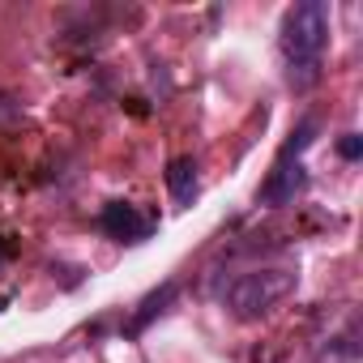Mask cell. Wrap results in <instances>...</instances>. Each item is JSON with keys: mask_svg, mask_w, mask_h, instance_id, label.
Instances as JSON below:
<instances>
[{"mask_svg": "<svg viewBox=\"0 0 363 363\" xmlns=\"http://www.w3.org/2000/svg\"><path fill=\"white\" fill-rule=\"evenodd\" d=\"M329 48V5L325 0H299L282 18V60H286V82L295 90L316 86L320 60Z\"/></svg>", "mask_w": 363, "mask_h": 363, "instance_id": "cell-1", "label": "cell"}, {"mask_svg": "<svg viewBox=\"0 0 363 363\" xmlns=\"http://www.w3.org/2000/svg\"><path fill=\"white\" fill-rule=\"evenodd\" d=\"M295 286H299V274H295L291 265H265V269H252V274H244V278L231 282L227 308H231L235 320L248 325V320L269 316L282 299H291Z\"/></svg>", "mask_w": 363, "mask_h": 363, "instance_id": "cell-2", "label": "cell"}, {"mask_svg": "<svg viewBox=\"0 0 363 363\" xmlns=\"http://www.w3.org/2000/svg\"><path fill=\"white\" fill-rule=\"evenodd\" d=\"M303 189H308V171H303V162H286V158H278L274 171L265 175L261 193H257V206H265V210H282V206H291Z\"/></svg>", "mask_w": 363, "mask_h": 363, "instance_id": "cell-3", "label": "cell"}, {"mask_svg": "<svg viewBox=\"0 0 363 363\" xmlns=\"http://www.w3.org/2000/svg\"><path fill=\"white\" fill-rule=\"evenodd\" d=\"M99 227H103L111 240H120V244H141V240L150 235V218H145L133 201H107L103 214H99Z\"/></svg>", "mask_w": 363, "mask_h": 363, "instance_id": "cell-4", "label": "cell"}, {"mask_svg": "<svg viewBox=\"0 0 363 363\" xmlns=\"http://www.w3.org/2000/svg\"><path fill=\"white\" fill-rule=\"evenodd\" d=\"M167 189L179 206H193L197 197V162L193 158H171L167 162Z\"/></svg>", "mask_w": 363, "mask_h": 363, "instance_id": "cell-5", "label": "cell"}, {"mask_svg": "<svg viewBox=\"0 0 363 363\" xmlns=\"http://www.w3.org/2000/svg\"><path fill=\"white\" fill-rule=\"evenodd\" d=\"M316 128H320V124H316L312 116H308V120H299V124H295V133H291V141L282 145V154H278V158H286V162L295 158V162H299V154L316 141Z\"/></svg>", "mask_w": 363, "mask_h": 363, "instance_id": "cell-6", "label": "cell"}, {"mask_svg": "<svg viewBox=\"0 0 363 363\" xmlns=\"http://www.w3.org/2000/svg\"><path fill=\"white\" fill-rule=\"evenodd\" d=\"M171 295H175V282H167V286H162V291H154V295H150V299H145V303H141V316H137V320H133V329H145V325H150V320H154V312H162V303H167V299H171Z\"/></svg>", "mask_w": 363, "mask_h": 363, "instance_id": "cell-7", "label": "cell"}, {"mask_svg": "<svg viewBox=\"0 0 363 363\" xmlns=\"http://www.w3.org/2000/svg\"><path fill=\"white\" fill-rule=\"evenodd\" d=\"M337 154H342L346 162H354V158L363 154V137H359V133H342V141H337Z\"/></svg>", "mask_w": 363, "mask_h": 363, "instance_id": "cell-8", "label": "cell"}, {"mask_svg": "<svg viewBox=\"0 0 363 363\" xmlns=\"http://www.w3.org/2000/svg\"><path fill=\"white\" fill-rule=\"evenodd\" d=\"M9 261V244H0V265H5Z\"/></svg>", "mask_w": 363, "mask_h": 363, "instance_id": "cell-9", "label": "cell"}]
</instances>
